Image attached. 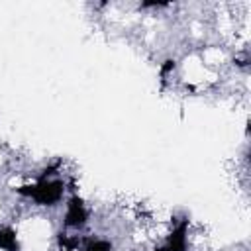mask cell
Returning a JSON list of instances; mask_svg holds the SVG:
<instances>
[{"label":"cell","instance_id":"6da1fadb","mask_svg":"<svg viewBox=\"0 0 251 251\" xmlns=\"http://www.w3.org/2000/svg\"><path fill=\"white\" fill-rule=\"evenodd\" d=\"M63 182L61 180H37L31 186H20L18 192L24 196L33 198L41 206H53L63 196Z\"/></svg>","mask_w":251,"mask_h":251},{"label":"cell","instance_id":"7a4b0ae2","mask_svg":"<svg viewBox=\"0 0 251 251\" xmlns=\"http://www.w3.org/2000/svg\"><path fill=\"white\" fill-rule=\"evenodd\" d=\"M86 222V210H84V204L78 196L71 198L69 206H67V214H65V224L69 227H80L84 226Z\"/></svg>","mask_w":251,"mask_h":251},{"label":"cell","instance_id":"3957f363","mask_svg":"<svg viewBox=\"0 0 251 251\" xmlns=\"http://www.w3.org/2000/svg\"><path fill=\"white\" fill-rule=\"evenodd\" d=\"M169 251H186V222H182L169 237Z\"/></svg>","mask_w":251,"mask_h":251},{"label":"cell","instance_id":"277c9868","mask_svg":"<svg viewBox=\"0 0 251 251\" xmlns=\"http://www.w3.org/2000/svg\"><path fill=\"white\" fill-rule=\"evenodd\" d=\"M0 249L4 251H18V241H16V231L6 227L0 229Z\"/></svg>","mask_w":251,"mask_h":251},{"label":"cell","instance_id":"5b68a950","mask_svg":"<svg viewBox=\"0 0 251 251\" xmlns=\"http://www.w3.org/2000/svg\"><path fill=\"white\" fill-rule=\"evenodd\" d=\"M84 251H112V245L108 241H92L86 245Z\"/></svg>","mask_w":251,"mask_h":251},{"label":"cell","instance_id":"8992f818","mask_svg":"<svg viewBox=\"0 0 251 251\" xmlns=\"http://www.w3.org/2000/svg\"><path fill=\"white\" fill-rule=\"evenodd\" d=\"M173 69H175V61H171V59H169V61H165V65L161 67V75L165 76V75H167V73H171Z\"/></svg>","mask_w":251,"mask_h":251},{"label":"cell","instance_id":"52a82bcc","mask_svg":"<svg viewBox=\"0 0 251 251\" xmlns=\"http://www.w3.org/2000/svg\"><path fill=\"white\" fill-rule=\"evenodd\" d=\"M155 251H169L167 247H159V249H155Z\"/></svg>","mask_w":251,"mask_h":251}]
</instances>
